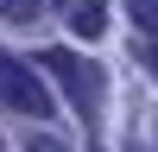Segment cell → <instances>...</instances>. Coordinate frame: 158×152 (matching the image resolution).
<instances>
[{"mask_svg":"<svg viewBox=\"0 0 158 152\" xmlns=\"http://www.w3.org/2000/svg\"><path fill=\"white\" fill-rule=\"evenodd\" d=\"M0 108L25 114V120H51V89L32 63H19L13 51H0Z\"/></svg>","mask_w":158,"mask_h":152,"instance_id":"cell-1","label":"cell"},{"mask_svg":"<svg viewBox=\"0 0 158 152\" xmlns=\"http://www.w3.org/2000/svg\"><path fill=\"white\" fill-rule=\"evenodd\" d=\"M44 70L63 82V95L76 101V114L95 127V114H101V70H95V63H82L76 51H44Z\"/></svg>","mask_w":158,"mask_h":152,"instance_id":"cell-2","label":"cell"},{"mask_svg":"<svg viewBox=\"0 0 158 152\" xmlns=\"http://www.w3.org/2000/svg\"><path fill=\"white\" fill-rule=\"evenodd\" d=\"M70 25H76V38H101V32H108V6H101V0H76V6H70Z\"/></svg>","mask_w":158,"mask_h":152,"instance_id":"cell-3","label":"cell"},{"mask_svg":"<svg viewBox=\"0 0 158 152\" xmlns=\"http://www.w3.org/2000/svg\"><path fill=\"white\" fill-rule=\"evenodd\" d=\"M38 6H44V0H0V19L25 25V19H38Z\"/></svg>","mask_w":158,"mask_h":152,"instance_id":"cell-4","label":"cell"},{"mask_svg":"<svg viewBox=\"0 0 158 152\" xmlns=\"http://www.w3.org/2000/svg\"><path fill=\"white\" fill-rule=\"evenodd\" d=\"M127 13H133L139 32H158V0H127Z\"/></svg>","mask_w":158,"mask_h":152,"instance_id":"cell-5","label":"cell"},{"mask_svg":"<svg viewBox=\"0 0 158 152\" xmlns=\"http://www.w3.org/2000/svg\"><path fill=\"white\" fill-rule=\"evenodd\" d=\"M25 152H70V146H63V139H51V133H32V139H25Z\"/></svg>","mask_w":158,"mask_h":152,"instance_id":"cell-6","label":"cell"},{"mask_svg":"<svg viewBox=\"0 0 158 152\" xmlns=\"http://www.w3.org/2000/svg\"><path fill=\"white\" fill-rule=\"evenodd\" d=\"M152 76H158V51H152Z\"/></svg>","mask_w":158,"mask_h":152,"instance_id":"cell-7","label":"cell"}]
</instances>
